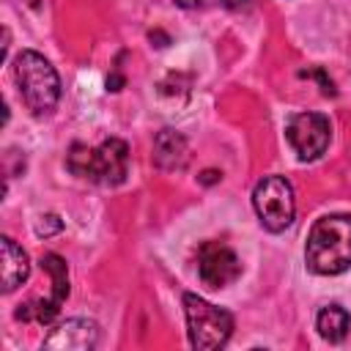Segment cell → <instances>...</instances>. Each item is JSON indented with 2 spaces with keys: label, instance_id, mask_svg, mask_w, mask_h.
<instances>
[{
  "label": "cell",
  "instance_id": "cell-1",
  "mask_svg": "<svg viewBox=\"0 0 351 351\" xmlns=\"http://www.w3.org/2000/svg\"><path fill=\"white\" fill-rule=\"evenodd\" d=\"M307 269L324 277L351 269V214H326L315 219L304 247Z\"/></svg>",
  "mask_w": 351,
  "mask_h": 351
},
{
  "label": "cell",
  "instance_id": "cell-2",
  "mask_svg": "<svg viewBox=\"0 0 351 351\" xmlns=\"http://www.w3.org/2000/svg\"><path fill=\"white\" fill-rule=\"evenodd\" d=\"M66 167L85 181L101 186H118L126 181L129 173V145L118 137H107L96 148L74 143L66 154Z\"/></svg>",
  "mask_w": 351,
  "mask_h": 351
},
{
  "label": "cell",
  "instance_id": "cell-3",
  "mask_svg": "<svg viewBox=\"0 0 351 351\" xmlns=\"http://www.w3.org/2000/svg\"><path fill=\"white\" fill-rule=\"evenodd\" d=\"M14 82L19 88L25 107L33 115H49L55 110L60 99V80L44 55L33 49H22L14 58Z\"/></svg>",
  "mask_w": 351,
  "mask_h": 351
},
{
  "label": "cell",
  "instance_id": "cell-4",
  "mask_svg": "<svg viewBox=\"0 0 351 351\" xmlns=\"http://www.w3.org/2000/svg\"><path fill=\"white\" fill-rule=\"evenodd\" d=\"M184 315L189 343L200 351L222 348L233 335V315L197 293H184Z\"/></svg>",
  "mask_w": 351,
  "mask_h": 351
},
{
  "label": "cell",
  "instance_id": "cell-5",
  "mask_svg": "<svg viewBox=\"0 0 351 351\" xmlns=\"http://www.w3.org/2000/svg\"><path fill=\"white\" fill-rule=\"evenodd\" d=\"M252 206L269 233H282L296 217L293 186L282 176H263L252 189Z\"/></svg>",
  "mask_w": 351,
  "mask_h": 351
},
{
  "label": "cell",
  "instance_id": "cell-6",
  "mask_svg": "<svg viewBox=\"0 0 351 351\" xmlns=\"http://www.w3.org/2000/svg\"><path fill=\"white\" fill-rule=\"evenodd\" d=\"M41 269L49 274L52 291H49L47 299L22 304V307L16 310V318H19V321L49 324V321L60 313V307H63V302H66V296H69V269H66V261H63L60 255H55V252H47V255L41 258Z\"/></svg>",
  "mask_w": 351,
  "mask_h": 351
},
{
  "label": "cell",
  "instance_id": "cell-7",
  "mask_svg": "<svg viewBox=\"0 0 351 351\" xmlns=\"http://www.w3.org/2000/svg\"><path fill=\"white\" fill-rule=\"evenodd\" d=\"M285 137L302 162H313L329 148L332 126H329V118L321 112H299L288 121Z\"/></svg>",
  "mask_w": 351,
  "mask_h": 351
},
{
  "label": "cell",
  "instance_id": "cell-8",
  "mask_svg": "<svg viewBox=\"0 0 351 351\" xmlns=\"http://www.w3.org/2000/svg\"><path fill=\"white\" fill-rule=\"evenodd\" d=\"M197 274L208 288H225L239 280L241 261L225 241H203L197 247Z\"/></svg>",
  "mask_w": 351,
  "mask_h": 351
},
{
  "label": "cell",
  "instance_id": "cell-9",
  "mask_svg": "<svg viewBox=\"0 0 351 351\" xmlns=\"http://www.w3.org/2000/svg\"><path fill=\"white\" fill-rule=\"evenodd\" d=\"M99 346V326L90 318H69L58 324L41 343L47 351H90Z\"/></svg>",
  "mask_w": 351,
  "mask_h": 351
},
{
  "label": "cell",
  "instance_id": "cell-10",
  "mask_svg": "<svg viewBox=\"0 0 351 351\" xmlns=\"http://www.w3.org/2000/svg\"><path fill=\"white\" fill-rule=\"evenodd\" d=\"M154 162L162 170H184L189 162V145H186L184 134H178L173 129H162L154 137Z\"/></svg>",
  "mask_w": 351,
  "mask_h": 351
},
{
  "label": "cell",
  "instance_id": "cell-11",
  "mask_svg": "<svg viewBox=\"0 0 351 351\" xmlns=\"http://www.w3.org/2000/svg\"><path fill=\"white\" fill-rule=\"evenodd\" d=\"M0 255H3V291L11 293L19 288L30 274V258L27 252L8 236L0 239Z\"/></svg>",
  "mask_w": 351,
  "mask_h": 351
},
{
  "label": "cell",
  "instance_id": "cell-12",
  "mask_svg": "<svg viewBox=\"0 0 351 351\" xmlns=\"http://www.w3.org/2000/svg\"><path fill=\"white\" fill-rule=\"evenodd\" d=\"M348 326H351V315L340 304H324L315 315V329L329 343H340L348 335Z\"/></svg>",
  "mask_w": 351,
  "mask_h": 351
},
{
  "label": "cell",
  "instance_id": "cell-13",
  "mask_svg": "<svg viewBox=\"0 0 351 351\" xmlns=\"http://www.w3.org/2000/svg\"><path fill=\"white\" fill-rule=\"evenodd\" d=\"M250 0H176V5L197 11V8H241Z\"/></svg>",
  "mask_w": 351,
  "mask_h": 351
},
{
  "label": "cell",
  "instance_id": "cell-14",
  "mask_svg": "<svg viewBox=\"0 0 351 351\" xmlns=\"http://www.w3.org/2000/svg\"><path fill=\"white\" fill-rule=\"evenodd\" d=\"M60 230H63V219H60L58 214H41L38 222H36V233H38L41 239H49V236H55V233H60Z\"/></svg>",
  "mask_w": 351,
  "mask_h": 351
},
{
  "label": "cell",
  "instance_id": "cell-15",
  "mask_svg": "<svg viewBox=\"0 0 351 351\" xmlns=\"http://www.w3.org/2000/svg\"><path fill=\"white\" fill-rule=\"evenodd\" d=\"M217 178H222V173H217V170H206L200 181H203V184H211V181H217Z\"/></svg>",
  "mask_w": 351,
  "mask_h": 351
}]
</instances>
